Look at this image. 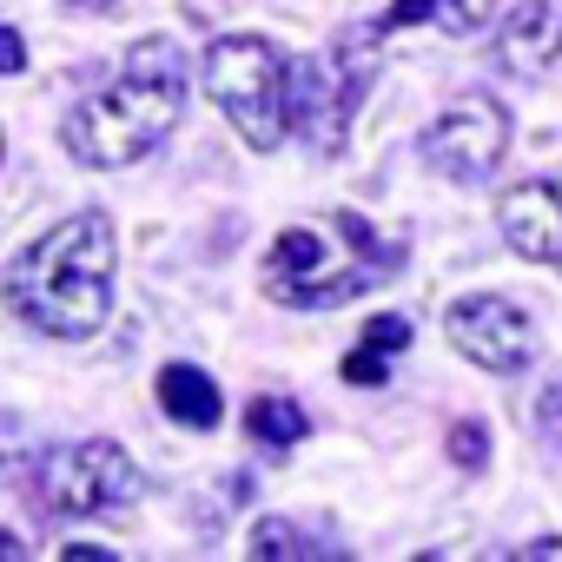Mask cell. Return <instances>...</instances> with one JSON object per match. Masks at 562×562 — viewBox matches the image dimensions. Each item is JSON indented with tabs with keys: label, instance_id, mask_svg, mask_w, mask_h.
I'll list each match as a JSON object with an SVG mask.
<instances>
[{
	"label": "cell",
	"instance_id": "obj_1",
	"mask_svg": "<svg viewBox=\"0 0 562 562\" xmlns=\"http://www.w3.org/2000/svg\"><path fill=\"white\" fill-rule=\"evenodd\" d=\"M0 299L14 305L47 338H93L113 312V225L106 212H74L47 238H34L8 271H0Z\"/></svg>",
	"mask_w": 562,
	"mask_h": 562
},
{
	"label": "cell",
	"instance_id": "obj_2",
	"mask_svg": "<svg viewBox=\"0 0 562 562\" xmlns=\"http://www.w3.org/2000/svg\"><path fill=\"white\" fill-rule=\"evenodd\" d=\"M186 113V74H179V47L172 41H139L126 54V74L113 80V93L80 100L60 120V139L80 166L93 172H120L139 166Z\"/></svg>",
	"mask_w": 562,
	"mask_h": 562
},
{
	"label": "cell",
	"instance_id": "obj_3",
	"mask_svg": "<svg viewBox=\"0 0 562 562\" xmlns=\"http://www.w3.org/2000/svg\"><path fill=\"white\" fill-rule=\"evenodd\" d=\"M371 251H378V232L364 218L351 225V251H338L318 225H285L271 238V251H265V292L278 305H338V299H358V292H371L378 278L391 271V258L371 265Z\"/></svg>",
	"mask_w": 562,
	"mask_h": 562
},
{
	"label": "cell",
	"instance_id": "obj_4",
	"mask_svg": "<svg viewBox=\"0 0 562 562\" xmlns=\"http://www.w3.org/2000/svg\"><path fill=\"white\" fill-rule=\"evenodd\" d=\"M205 87L251 153L285 139V60L265 34H218L205 47Z\"/></svg>",
	"mask_w": 562,
	"mask_h": 562
},
{
	"label": "cell",
	"instance_id": "obj_5",
	"mask_svg": "<svg viewBox=\"0 0 562 562\" xmlns=\"http://www.w3.org/2000/svg\"><path fill=\"white\" fill-rule=\"evenodd\" d=\"M34 483H41V503L60 509V516H106V509H126L139 503L146 476L139 463L106 443V437H87V443H60L34 463Z\"/></svg>",
	"mask_w": 562,
	"mask_h": 562
},
{
	"label": "cell",
	"instance_id": "obj_6",
	"mask_svg": "<svg viewBox=\"0 0 562 562\" xmlns=\"http://www.w3.org/2000/svg\"><path fill=\"white\" fill-rule=\"evenodd\" d=\"M503 153H509V113L490 93H463L424 126V166L457 179V186L490 179L503 166Z\"/></svg>",
	"mask_w": 562,
	"mask_h": 562
},
{
	"label": "cell",
	"instance_id": "obj_7",
	"mask_svg": "<svg viewBox=\"0 0 562 562\" xmlns=\"http://www.w3.org/2000/svg\"><path fill=\"white\" fill-rule=\"evenodd\" d=\"M443 331H450V345H457L470 364H483V371H496V378H509V371H522V364L536 358V325H529V312H522L516 299H496V292L457 299V305L443 312Z\"/></svg>",
	"mask_w": 562,
	"mask_h": 562
},
{
	"label": "cell",
	"instance_id": "obj_8",
	"mask_svg": "<svg viewBox=\"0 0 562 562\" xmlns=\"http://www.w3.org/2000/svg\"><path fill=\"white\" fill-rule=\"evenodd\" d=\"M496 225L509 238V251H522L529 265H562V192L549 179H522L496 199Z\"/></svg>",
	"mask_w": 562,
	"mask_h": 562
},
{
	"label": "cell",
	"instance_id": "obj_9",
	"mask_svg": "<svg viewBox=\"0 0 562 562\" xmlns=\"http://www.w3.org/2000/svg\"><path fill=\"white\" fill-rule=\"evenodd\" d=\"M562 60V0H522L496 34V67L516 80H542Z\"/></svg>",
	"mask_w": 562,
	"mask_h": 562
},
{
	"label": "cell",
	"instance_id": "obj_10",
	"mask_svg": "<svg viewBox=\"0 0 562 562\" xmlns=\"http://www.w3.org/2000/svg\"><path fill=\"white\" fill-rule=\"evenodd\" d=\"M159 404L179 430H218V417H225V397H218L212 371H199V364H166L159 371Z\"/></svg>",
	"mask_w": 562,
	"mask_h": 562
},
{
	"label": "cell",
	"instance_id": "obj_11",
	"mask_svg": "<svg viewBox=\"0 0 562 562\" xmlns=\"http://www.w3.org/2000/svg\"><path fill=\"white\" fill-rule=\"evenodd\" d=\"M245 430H251L258 443H271V450H285V443H305L312 417H305L292 397H251V417H245Z\"/></svg>",
	"mask_w": 562,
	"mask_h": 562
},
{
	"label": "cell",
	"instance_id": "obj_12",
	"mask_svg": "<svg viewBox=\"0 0 562 562\" xmlns=\"http://www.w3.org/2000/svg\"><path fill=\"white\" fill-rule=\"evenodd\" d=\"M318 549L325 542L292 529V516H258V529H251V555H318Z\"/></svg>",
	"mask_w": 562,
	"mask_h": 562
},
{
	"label": "cell",
	"instance_id": "obj_13",
	"mask_svg": "<svg viewBox=\"0 0 562 562\" xmlns=\"http://www.w3.org/2000/svg\"><path fill=\"white\" fill-rule=\"evenodd\" d=\"M450 463H457V470H483V463H490V430L470 424V417L450 424Z\"/></svg>",
	"mask_w": 562,
	"mask_h": 562
},
{
	"label": "cell",
	"instance_id": "obj_14",
	"mask_svg": "<svg viewBox=\"0 0 562 562\" xmlns=\"http://www.w3.org/2000/svg\"><path fill=\"white\" fill-rule=\"evenodd\" d=\"M437 14H443L450 34H476V27L496 14V0H437Z\"/></svg>",
	"mask_w": 562,
	"mask_h": 562
},
{
	"label": "cell",
	"instance_id": "obj_15",
	"mask_svg": "<svg viewBox=\"0 0 562 562\" xmlns=\"http://www.w3.org/2000/svg\"><path fill=\"white\" fill-rule=\"evenodd\" d=\"M21 463H27V430L14 417H0V483H14Z\"/></svg>",
	"mask_w": 562,
	"mask_h": 562
},
{
	"label": "cell",
	"instance_id": "obj_16",
	"mask_svg": "<svg viewBox=\"0 0 562 562\" xmlns=\"http://www.w3.org/2000/svg\"><path fill=\"white\" fill-rule=\"evenodd\" d=\"M364 345H371V351H404V345H411V325H404L397 312H384V318L364 325Z\"/></svg>",
	"mask_w": 562,
	"mask_h": 562
},
{
	"label": "cell",
	"instance_id": "obj_17",
	"mask_svg": "<svg viewBox=\"0 0 562 562\" xmlns=\"http://www.w3.org/2000/svg\"><path fill=\"white\" fill-rule=\"evenodd\" d=\"M384 378H391L384 351H371V345H364V351H351V358H345V384H384Z\"/></svg>",
	"mask_w": 562,
	"mask_h": 562
},
{
	"label": "cell",
	"instance_id": "obj_18",
	"mask_svg": "<svg viewBox=\"0 0 562 562\" xmlns=\"http://www.w3.org/2000/svg\"><path fill=\"white\" fill-rule=\"evenodd\" d=\"M430 14H437V0H391L384 27H417V21H430Z\"/></svg>",
	"mask_w": 562,
	"mask_h": 562
},
{
	"label": "cell",
	"instance_id": "obj_19",
	"mask_svg": "<svg viewBox=\"0 0 562 562\" xmlns=\"http://www.w3.org/2000/svg\"><path fill=\"white\" fill-rule=\"evenodd\" d=\"M0 74H27V41L14 27H0Z\"/></svg>",
	"mask_w": 562,
	"mask_h": 562
},
{
	"label": "cell",
	"instance_id": "obj_20",
	"mask_svg": "<svg viewBox=\"0 0 562 562\" xmlns=\"http://www.w3.org/2000/svg\"><path fill=\"white\" fill-rule=\"evenodd\" d=\"M542 430H549L555 450H562V384H549V397H542Z\"/></svg>",
	"mask_w": 562,
	"mask_h": 562
},
{
	"label": "cell",
	"instance_id": "obj_21",
	"mask_svg": "<svg viewBox=\"0 0 562 562\" xmlns=\"http://www.w3.org/2000/svg\"><path fill=\"white\" fill-rule=\"evenodd\" d=\"M186 14H192V21H199V27H212V21H218V14H225V0H186Z\"/></svg>",
	"mask_w": 562,
	"mask_h": 562
},
{
	"label": "cell",
	"instance_id": "obj_22",
	"mask_svg": "<svg viewBox=\"0 0 562 562\" xmlns=\"http://www.w3.org/2000/svg\"><path fill=\"white\" fill-rule=\"evenodd\" d=\"M522 555H549V562H562V536H542V542H522Z\"/></svg>",
	"mask_w": 562,
	"mask_h": 562
},
{
	"label": "cell",
	"instance_id": "obj_23",
	"mask_svg": "<svg viewBox=\"0 0 562 562\" xmlns=\"http://www.w3.org/2000/svg\"><path fill=\"white\" fill-rule=\"evenodd\" d=\"M67 8H80V14H120V0H67Z\"/></svg>",
	"mask_w": 562,
	"mask_h": 562
},
{
	"label": "cell",
	"instance_id": "obj_24",
	"mask_svg": "<svg viewBox=\"0 0 562 562\" xmlns=\"http://www.w3.org/2000/svg\"><path fill=\"white\" fill-rule=\"evenodd\" d=\"M0 555H27V542H21V536H8V529H0Z\"/></svg>",
	"mask_w": 562,
	"mask_h": 562
},
{
	"label": "cell",
	"instance_id": "obj_25",
	"mask_svg": "<svg viewBox=\"0 0 562 562\" xmlns=\"http://www.w3.org/2000/svg\"><path fill=\"white\" fill-rule=\"evenodd\" d=\"M0 146H8V139H0Z\"/></svg>",
	"mask_w": 562,
	"mask_h": 562
}]
</instances>
